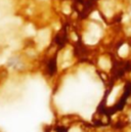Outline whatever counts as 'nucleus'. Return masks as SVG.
<instances>
[]
</instances>
